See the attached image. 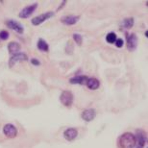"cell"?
<instances>
[{
  "mask_svg": "<svg viewBox=\"0 0 148 148\" xmlns=\"http://www.w3.org/2000/svg\"><path fill=\"white\" fill-rule=\"evenodd\" d=\"M117 145L119 148H135L137 146L135 135L130 132L124 133L118 138Z\"/></svg>",
  "mask_w": 148,
  "mask_h": 148,
  "instance_id": "obj_1",
  "label": "cell"
},
{
  "mask_svg": "<svg viewBox=\"0 0 148 148\" xmlns=\"http://www.w3.org/2000/svg\"><path fill=\"white\" fill-rule=\"evenodd\" d=\"M60 101L64 106L66 107H70L73 103V94L71 93V91L69 90H64L62 92L60 96Z\"/></svg>",
  "mask_w": 148,
  "mask_h": 148,
  "instance_id": "obj_2",
  "label": "cell"
},
{
  "mask_svg": "<svg viewBox=\"0 0 148 148\" xmlns=\"http://www.w3.org/2000/svg\"><path fill=\"white\" fill-rule=\"evenodd\" d=\"M27 60H28V57L25 53H16V54L12 55V57L10 58L9 66L13 67L14 66H16L17 63H19V62H24Z\"/></svg>",
  "mask_w": 148,
  "mask_h": 148,
  "instance_id": "obj_3",
  "label": "cell"
},
{
  "mask_svg": "<svg viewBox=\"0 0 148 148\" xmlns=\"http://www.w3.org/2000/svg\"><path fill=\"white\" fill-rule=\"evenodd\" d=\"M3 133L9 138H14L17 136V128L13 124H6L3 127Z\"/></svg>",
  "mask_w": 148,
  "mask_h": 148,
  "instance_id": "obj_4",
  "label": "cell"
},
{
  "mask_svg": "<svg viewBox=\"0 0 148 148\" xmlns=\"http://www.w3.org/2000/svg\"><path fill=\"white\" fill-rule=\"evenodd\" d=\"M53 16H54V13H53V12H47V13L41 14H40V16H38L36 17H34V18H32L31 22H32V24H33V25L38 26V25L41 24L42 22H44L45 20L50 18V17H52Z\"/></svg>",
  "mask_w": 148,
  "mask_h": 148,
  "instance_id": "obj_5",
  "label": "cell"
},
{
  "mask_svg": "<svg viewBox=\"0 0 148 148\" xmlns=\"http://www.w3.org/2000/svg\"><path fill=\"white\" fill-rule=\"evenodd\" d=\"M136 137V140L138 143V146H136L137 148H143L145 143H147V136L146 133H144L143 130H137V136Z\"/></svg>",
  "mask_w": 148,
  "mask_h": 148,
  "instance_id": "obj_6",
  "label": "cell"
},
{
  "mask_svg": "<svg viewBox=\"0 0 148 148\" xmlns=\"http://www.w3.org/2000/svg\"><path fill=\"white\" fill-rule=\"evenodd\" d=\"M37 7H38L37 3H34V4L29 5V6H27V7H25L22 11H20V13L18 14L19 17H21V18H27V17L30 16L31 14L36 11Z\"/></svg>",
  "mask_w": 148,
  "mask_h": 148,
  "instance_id": "obj_7",
  "label": "cell"
},
{
  "mask_svg": "<svg viewBox=\"0 0 148 148\" xmlns=\"http://www.w3.org/2000/svg\"><path fill=\"white\" fill-rule=\"evenodd\" d=\"M138 45V38L135 34L127 35V46L130 51H134Z\"/></svg>",
  "mask_w": 148,
  "mask_h": 148,
  "instance_id": "obj_8",
  "label": "cell"
},
{
  "mask_svg": "<svg viewBox=\"0 0 148 148\" xmlns=\"http://www.w3.org/2000/svg\"><path fill=\"white\" fill-rule=\"evenodd\" d=\"M96 116V112L94 109H88V110H85L82 112L81 117L83 120L87 121V122H90V121H92Z\"/></svg>",
  "mask_w": 148,
  "mask_h": 148,
  "instance_id": "obj_9",
  "label": "cell"
},
{
  "mask_svg": "<svg viewBox=\"0 0 148 148\" xmlns=\"http://www.w3.org/2000/svg\"><path fill=\"white\" fill-rule=\"evenodd\" d=\"M6 25L10 29H12V30H14L16 32H17L18 34H22L23 31H24L22 25L17 21H14V20H8V21H6Z\"/></svg>",
  "mask_w": 148,
  "mask_h": 148,
  "instance_id": "obj_10",
  "label": "cell"
},
{
  "mask_svg": "<svg viewBox=\"0 0 148 148\" xmlns=\"http://www.w3.org/2000/svg\"><path fill=\"white\" fill-rule=\"evenodd\" d=\"M78 136V131L75 128H67L66 131L64 132V137L66 140L72 141L77 138Z\"/></svg>",
  "mask_w": 148,
  "mask_h": 148,
  "instance_id": "obj_11",
  "label": "cell"
},
{
  "mask_svg": "<svg viewBox=\"0 0 148 148\" xmlns=\"http://www.w3.org/2000/svg\"><path fill=\"white\" fill-rule=\"evenodd\" d=\"M79 16H66L61 18V21L66 25H74L79 21Z\"/></svg>",
  "mask_w": 148,
  "mask_h": 148,
  "instance_id": "obj_12",
  "label": "cell"
},
{
  "mask_svg": "<svg viewBox=\"0 0 148 148\" xmlns=\"http://www.w3.org/2000/svg\"><path fill=\"white\" fill-rule=\"evenodd\" d=\"M86 86H87V87L90 88V90H97V88L100 87V82L96 78H93V77H91V78H88L87 79Z\"/></svg>",
  "mask_w": 148,
  "mask_h": 148,
  "instance_id": "obj_13",
  "label": "cell"
},
{
  "mask_svg": "<svg viewBox=\"0 0 148 148\" xmlns=\"http://www.w3.org/2000/svg\"><path fill=\"white\" fill-rule=\"evenodd\" d=\"M19 49H20L19 43L16 42V41H11V42L8 44V51L11 55H14V54L18 53Z\"/></svg>",
  "mask_w": 148,
  "mask_h": 148,
  "instance_id": "obj_14",
  "label": "cell"
},
{
  "mask_svg": "<svg viewBox=\"0 0 148 148\" xmlns=\"http://www.w3.org/2000/svg\"><path fill=\"white\" fill-rule=\"evenodd\" d=\"M88 77L87 76H76L73 77V78L69 79V82L71 84H80V85H84L87 82V79Z\"/></svg>",
  "mask_w": 148,
  "mask_h": 148,
  "instance_id": "obj_15",
  "label": "cell"
},
{
  "mask_svg": "<svg viewBox=\"0 0 148 148\" xmlns=\"http://www.w3.org/2000/svg\"><path fill=\"white\" fill-rule=\"evenodd\" d=\"M38 48L40 49V51L47 52L49 50V45L45 40H43L42 38H40L38 41Z\"/></svg>",
  "mask_w": 148,
  "mask_h": 148,
  "instance_id": "obj_16",
  "label": "cell"
},
{
  "mask_svg": "<svg viewBox=\"0 0 148 148\" xmlns=\"http://www.w3.org/2000/svg\"><path fill=\"white\" fill-rule=\"evenodd\" d=\"M121 26L125 29H131L134 26V18L133 17H129V18H125L121 23Z\"/></svg>",
  "mask_w": 148,
  "mask_h": 148,
  "instance_id": "obj_17",
  "label": "cell"
},
{
  "mask_svg": "<svg viewBox=\"0 0 148 148\" xmlns=\"http://www.w3.org/2000/svg\"><path fill=\"white\" fill-rule=\"evenodd\" d=\"M116 34L114 33V32H111V33H109L107 36H106V40H107V42L109 43H114L115 40H116Z\"/></svg>",
  "mask_w": 148,
  "mask_h": 148,
  "instance_id": "obj_18",
  "label": "cell"
},
{
  "mask_svg": "<svg viewBox=\"0 0 148 148\" xmlns=\"http://www.w3.org/2000/svg\"><path fill=\"white\" fill-rule=\"evenodd\" d=\"M73 38L75 40V42L78 44V45H81L82 41H83V37L80 34H74L73 35Z\"/></svg>",
  "mask_w": 148,
  "mask_h": 148,
  "instance_id": "obj_19",
  "label": "cell"
},
{
  "mask_svg": "<svg viewBox=\"0 0 148 148\" xmlns=\"http://www.w3.org/2000/svg\"><path fill=\"white\" fill-rule=\"evenodd\" d=\"M9 38V33L7 31L5 30H2L1 32H0V38H1L2 40H7V38Z\"/></svg>",
  "mask_w": 148,
  "mask_h": 148,
  "instance_id": "obj_20",
  "label": "cell"
},
{
  "mask_svg": "<svg viewBox=\"0 0 148 148\" xmlns=\"http://www.w3.org/2000/svg\"><path fill=\"white\" fill-rule=\"evenodd\" d=\"M115 45H116L117 48H121V47L123 46V43H124V41L122 38H116V40H115Z\"/></svg>",
  "mask_w": 148,
  "mask_h": 148,
  "instance_id": "obj_21",
  "label": "cell"
},
{
  "mask_svg": "<svg viewBox=\"0 0 148 148\" xmlns=\"http://www.w3.org/2000/svg\"><path fill=\"white\" fill-rule=\"evenodd\" d=\"M31 63L33 64H35V66H38L40 63V61L38 60H37V59H32L31 60Z\"/></svg>",
  "mask_w": 148,
  "mask_h": 148,
  "instance_id": "obj_22",
  "label": "cell"
}]
</instances>
